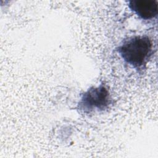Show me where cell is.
Here are the masks:
<instances>
[{"label":"cell","mask_w":158,"mask_h":158,"mask_svg":"<svg viewBox=\"0 0 158 158\" xmlns=\"http://www.w3.org/2000/svg\"><path fill=\"white\" fill-rule=\"evenodd\" d=\"M152 48L151 40L148 36H138L125 41L118 47V52L125 62L139 69L149 58Z\"/></svg>","instance_id":"1"},{"label":"cell","mask_w":158,"mask_h":158,"mask_svg":"<svg viewBox=\"0 0 158 158\" xmlns=\"http://www.w3.org/2000/svg\"><path fill=\"white\" fill-rule=\"evenodd\" d=\"M111 103V98L107 88L101 85L92 87L85 92L79 101L77 108L85 114L103 111Z\"/></svg>","instance_id":"2"},{"label":"cell","mask_w":158,"mask_h":158,"mask_svg":"<svg viewBox=\"0 0 158 158\" xmlns=\"http://www.w3.org/2000/svg\"><path fill=\"white\" fill-rule=\"evenodd\" d=\"M128 6L143 20L152 19L157 15L158 4L156 0H131Z\"/></svg>","instance_id":"3"}]
</instances>
